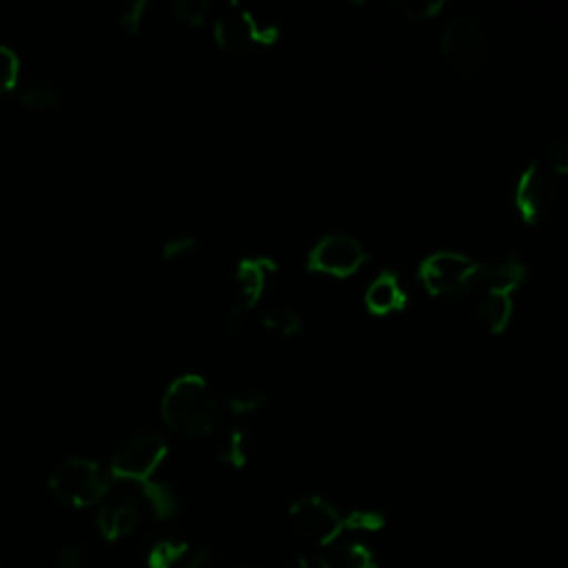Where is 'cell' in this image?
I'll use <instances>...</instances> for the list:
<instances>
[{
  "mask_svg": "<svg viewBox=\"0 0 568 568\" xmlns=\"http://www.w3.org/2000/svg\"><path fill=\"white\" fill-rule=\"evenodd\" d=\"M395 9L408 20H430L442 13L444 2L442 0H402V2H395Z\"/></svg>",
  "mask_w": 568,
  "mask_h": 568,
  "instance_id": "obj_24",
  "label": "cell"
},
{
  "mask_svg": "<svg viewBox=\"0 0 568 568\" xmlns=\"http://www.w3.org/2000/svg\"><path fill=\"white\" fill-rule=\"evenodd\" d=\"M169 455V444L160 433L142 430L126 437L109 462V475L124 486L153 479V473Z\"/></svg>",
  "mask_w": 568,
  "mask_h": 568,
  "instance_id": "obj_3",
  "label": "cell"
},
{
  "mask_svg": "<svg viewBox=\"0 0 568 568\" xmlns=\"http://www.w3.org/2000/svg\"><path fill=\"white\" fill-rule=\"evenodd\" d=\"M262 324L268 331H273V333H277L282 337H295L304 328V320H302L300 311L293 308V306H275V308H271L264 315Z\"/></svg>",
  "mask_w": 568,
  "mask_h": 568,
  "instance_id": "obj_18",
  "label": "cell"
},
{
  "mask_svg": "<svg viewBox=\"0 0 568 568\" xmlns=\"http://www.w3.org/2000/svg\"><path fill=\"white\" fill-rule=\"evenodd\" d=\"M215 564V557L211 550H195L191 555H186L184 559V568H213Z\"/></svg>",
  "mask_w": 568,
  "mask_h": 568,
  "instance_id": "obj_29",
  "label": "cell"
},
{
  "mask_svg": "<svg viewBox=\"0 0 568 568\" xmlns=\"http://www.w3.org/2000/svg\"><path fill=\"white\" fill-rule=\"evenodd\" d=\"M129 488H131L129 495L138 504L140 513H146L153 519H171L178 513V495L169 484L158 479H146Z\"/></svg>",
  "mask_w": 568,
  "mask_h": 568,
  "instance_id": "obj_13",
  "label": "cell"
},
{
  "mask_svg": "<svg viewBox=\"0 0 568 568\" xmlns=\"http://www.w3.org/2000/svg\"><path fill=\"white\" fill-rule=\"evenodd\" d=\"M237 568H253V566H237Z\"/></svg>",
  "mask_w": 568,
  "mask_h": 568,
  "instance_id": "obj_30",
  "label": "cell"
},
{
  "mask_svg": "<svg viewBox=\"0 0 568 568\" xmlns=\"http://www.w3.org/2000/svg\"><path fill=\"white\" fill-rule=\"evenodd\" d=\"M140 517H142V513L129 493L113 495V497L106 495L102 499V504H98L95 524H98L100 535L106 541H118L135 530Z\"/></svg>",
  "mask_w": 568,
  "mask_h": 568,
  "instance_id": "obj_10",
  "label": "cell"
},
{
  "mask_svg": "<svg viewBox=\"0 0 568 568\" xmlns=\"http://www.w3.org/2000/svg\"><path fill=\"white\" fill-rule=\"evenodd\" d=\"M488 266L459 251H435L419 264V280L430 295L466 293L479 286Z\"/></svg>",
  "mask_w": 568,
  "mask_h": 568,
  "instance_id": "obj_4",
  "label": "cell"
},
{
  "mask_svg": "<svg viewBox=\"0 0 568 568\" xmlns=\"http://www.w3.org/2000/svg\"><path fill=\"white\" fill-rule=\"evenodd\" d=\"M513 291L484 284V295L477 304V317L493 335H501L513 317Z\"/></svg>",
  "mask_w": 568,
  "mask_h": 568,
  "instance_id": "obj_14",
  "label": "cell"
},
{
  "mask_svg": "<svg viewBox=\"0 0 568 568\" xmlns=\"http://www.w3.org/2000/svg\"><path fill=\"white\" fill-rule=\"evenodd\" d=\"M189 555V544L184 539H160L155 541L146 552V566L149 568H175L182 564Z\"/></svg>",
  "mask_w": 568,
  "mask_h": 568,
  "instance_id": "obj_16",
  "label": "cell"
},
{
  "mask_svg": "<svg viewBox=\"0 0 568 568\" xmlns=\"http://www.w3.org/2000/svg\"><path fill=\"white\" fill-rule=\"evenodd\" d=\"M20 67V55L9 44H0V93H11L18 87Z\"/></svg>",
  "mask_w": 568,
  "mask_h": 568,
  "instance_id": "obj_21",
  "label": "cell"
},
{
  "mask_svg": "<svg viewBox=\"0 0 568 568\" xmlns=\"http://www.w3.org/2000/svg\"><path fill=\"white\" fill-rule=\"evenodd\" d=\"M264 404H266V395L260 388H244L229 397L226 408L233 417H246L262 410Z\"/></svg>",
  "mask_w": 568,
  "mask_h": 568,
  "instance_id": "obj_20",
  "label": "cell"
},
{
  "mask_svg": "<svg viewBox=\"0 0 568 568\" xmlns=\"http://www.w3.org/2000/svg\"><path fill=\"white\" fill-rule=\"evenodd\" d=\"M213 38L226 51H242L255 44V16L248 9L231 4L213 20Z\"/></svg>",
  "mask_w": 568,
  "mask_h": 568,
  "instance_id": "obj_11",
  "label": "cell"
},
{
  "mask_svg": "<svg viewBox=\"0 0 568 568\" xmlns=\"http://www.w3.org/2000/svg\"><path fill=\"white\" fill-rule=\"evenodd\" d=\"M277 273V264L271 257H244L235 266L233 275V300L226 313V328L240 333L248 313L262 300L271 277Z\"/></svg>",
  "mask_w": 568,
  "mask_h": 568,
  "instance_id": "obj_5",
  "label": "cell"
},
{
  "mask_svg": "<svg viewBox=\"0 0 568 568\" xmlns=\"http://www.w3.org/2000/svg\"><path fill=\"white\" fill-rule=\"evenodd\" d=\"M442 53L446 62L462 75H475L488 58L486 40L473 18H453L442 36Z\"/></svg>",
  "mask_w": 568,
  "mask_h": 568,
  "instance_id": "obj_6",
  "label": "cell"
},
{
  "mask_svg": "<svg viewBox=\"0 0 568 568\" xmlns=\"http://www.w3.org/2000/svg\"><path fill=\"white\" fill-rule=\"evenodd\" d=\"M384 524H386L384 515L368 508H355L344 515V530H353V532H377L384 528Z\"/></svg>",
  "mask_w": 568,
  "mask_h": 568,
  "instance_id": "obj_22",
  "label": "cell"
},
{
  "mask_svg": "<svg viewBox=\"0 0 568 568\" xmlns=\"http://www.w3.org/2000/svg\"><path fill=\"white\" fill-rule=\"evenodd\" d=\"M60 568H93L91 550L82 544H67L60 550Z\"/></svg>",
  "mask_w": 568,
  "mask_h": 568,
  "instance_id": "obj_27",
  "label": "cell"
},
{
  "mask_svg": "<svg viewBox=\"0 0 568 568\" xmlns=\"http://www.w3.org/2000/svg\"><path fill=\"white\" fill-rule=\"evenodd\" d=\"M195 248H197V237H195V235H189V233H182V235L169 237V240L162 244L160 253H162L164 260L171 262V260H182V257L191 255Z\"/></svg>",
  "mask_w": 568,
  "mask_h": 568,
  "instance_id": "obj_26",
  "label": "cell"
},
{
  "mask_svg": "<svg viewBox=\"0 0 568 568\" xmlns=\"http://www.w3.org/2000/svg\"><path fill=\"white\" fill-rule=\"evenodd\" d=\"M408 295L395 271H382L364 291V304L373 315H390L406 306Z\"/></svg>",
  "mask_w": 568,
  "mask_h": 568,
  "instance_id": "obj_12",
  "label": "cell"
},
{
  "mask_svg": "<svg viewBox=\"0 0 568 568\" xmlns=\"http://www.w3.org/2000/svg\"><path fill=\"white\" fill-rule=\"evenodd\" d=\"M20 104L24 109H33V111H44L51 106L60 104V89L47 80H36L29 82L20 89Z\"/></svg>",
  "mask_w": 568,
  "mask_h": 568,
  "instance_id": "obj_17",
  "label": "cell"
},
{
  "mask_svg": "<svg viewBox=\"0 0 568 568\" xmlns=\"http://www.w3.org/2000/svg\"><path fill=\"white\" fill-rule=\"evenodd\" d=\"M368 260L364 246L346 233H331L320 237L308 253V271L331 275V277H351Z\"/></svg>",
  "mask_w": 568,
  "mask_h": 568,
  "instance_id": "obj_8",
  "label": "cell"
},
{
  "mask_svg": "<svg viewBox=\"0 0 568 568\" xmlns=\"http://www.w3.org/2000/svg\"><path fill=\"white\" fill-rule=\"evenodd\" d=\"M548 166L555 175H568V135L552 140L548 149Z\"/></svg>",
  "mask_w": 568,
  "mask_h": 568,
  "instance_id": "obj_28",
  "label": "cell"
},
{
  "mask_svg": "<svg viewBox=\"0 0 568 568\" xmlns=\"http://www.w3.org/2000/svg\"><path fill=\"white\" fill-rule=\"evenodd\" d=\"M160 413L169 428L186 437L209 435L220 417V397L200 373H182L164 388Z\"/></svg>",
  "mask_w": 568,
  "mask_h": 568,
  "instance_id": "obj_1",
  "label": "cell"
},
{
  "mask_svg": "<svg viewBox=\"0 0 568 568\" xmlns=\"http://www.w3.org/2000/svg\"><path fill=\"white\" fill-rule=\"evenodd\" d=\"M111 475L98 459L69 457L60 462L49 475V490L71 508H87L102 504L111 493Z\"/></svg>",
  "mask_w": 568,
  "mask_h": 568,
  "instance_id": "obj_2",
  "label": "cell"
},
{
  "mask_svg": "<svg viewBox=\"0 0 568 568\" xmlns=\"http://www.w3.org/2000/svg\"><path fill=\"white\" fill-rule=\"evenodd\" d=\"M288 517L295 530L317 546H328L337 537H342V532H346L344 515L320 495L297 497L288 506Z\"/></svg>",
  "mask_w": 568,
  "mask_h": 568,
  "instance_id": "obj_7",
  "label": "cell"
},
{
  "mask_svg": "<svg viewBox=\"0 0 568 568\" xmlns=\"http://www.w3.org/2000/svg\"><path fill=\"white\" fill-rule=\"evenodd\" d=\"M211 11V2L206 0H173L171 2V13L191 27H200L206 22Z\"/></svg>",
  "mask_w": 568,
  "mask_h": 568,
  "instance_id": "obj_23",
  "label": "cell"
},
{
  "mask_svg": "<svg viewBox=\"0 0 568 568\" xmlns=\"http://www.w3.org/2000/svg\"><path fill=\"white\" fill-rule=\"evenodd\" d=\"M146 11H149V0H133V2L124 4L120 9V16H118L120 29L126 31V33H138L144 24Z\"/></svg>",
  "mask_w": 568,
  "mask_h": 568,
  "instance_id": "obj_25",
  "label": "cell"
},
{
  "mask_svg": "<svg viewBox=\"0 0 568 568\" xmlns=\"http://www.w3.org/2000/svg\"><path fill=\"white\" fill-rule=\"evenodd\" d=\"M552 193L555 186L550 173L537 160H532L515 182L513 204L528 226H537L552 204Z\"/></svg>",
  "mask_w": 568,
  "mask_h": 568,
  "instance_id": "obj_9",
  "label": "cell"
},
{
  "mask_svg": "<svg viewBox=\"0 0 568 568\" xmlns=\"http://www.w3.org/2000/svg\"><path fill=\"white\" fill-rule=\"evenodd\" d=\"M0 568H4V566H2V564H0Z\"/></svg>",
  "mask_w": 568,
  "mask_h": 568,
  "instance_id": "obj_31",
  "label": "cell"
},
{
  "mask_svg": "<svg viewBox=\"0 0 568 568\" xmlns=\"http://www.w3.org/2000/svg\"><path fill=\"white\" fill-rule=\"evenodd\" d=\"M217 457L231 468H244L251 457V435L244 426L235 424L224 430L217 444Z\"/></svg>",
  "mask_w": 568,
  "mask_h": 568,
  "instance_id": "obj_15",
  "label": "cell"
},
{
  "mask_svg": "<svg viewBox=\"0 0 568 568\" xmlns=\"http://www.w3.org/2000/svg\"><path fill=\"white\" fill-rule=\"evenodd\" d=\"M333 568H377V559L366 544L351 541L337 550Z\"/></svg>",
  "mask_w": 568,
  "mask_h": 568,
  "instance_id": "obj_19",
  "label": "cell"
}]
</instances>
